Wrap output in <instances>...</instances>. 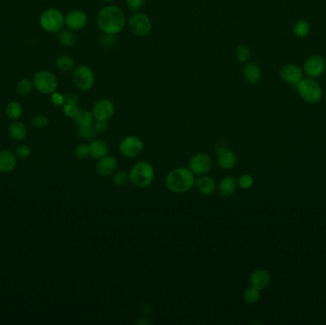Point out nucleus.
<instances>
[{
	"label": "nucleus",
	"mask_w": 326,
	"mask_h": 325,
	"mask_svg": "<svg viewBox=\"0 0 326 325\" xmlns=\"http://www.w3.org/2000/svg\"><path fill=\"white\" fill-rule=\"evenodd\" d=\"M325 69V61L319 56H314L308 59L304 65L306 74L311 77L319 76Z\"/></svg>",
	"instance_id": "15"
},
{
	"label": "nucleus",
	"mask_w": 326,
	"mask_h": 325,
	"mask_svg": "<svg viewBox=\"0 0 326 325\" xmlns=\"http://www.w3.org/2000/svg\"><path fill=\"white\" fill-rule=\"evenodd\" d=\"M154 177V167L146 161H140L134 164L129 173V180L139 188L149 187L153 183Z\"/></svg>",
	"instance_id": "3"
},
{
	"label": "nucleus",
	"mask_w": 326,
	"mask_h": 325,
	"mask_svg": "<svg viewBox=\"0 0 326 325\" xmlns=\"http://www.w3.org/2000/svg\"><path fill=\"white\" fill-rule=\"evenodd\" d=\"M129 27L135 36L144 37L151 32L152 23L145 14L135 13L129 18Z\"/></svg>",
	"instance_id": "9"
},
{
	"label": "nucleus",
	"mask_w": 326,
	"mask_h": 325,
	"mask_svg": "<svg viewBox=\"0 0 326 325\" xmlns=\"http://www.w3.org/2000/svg\"><path fill=\"white\" fill-rule=\"evenodd\" d=\"M40 25L48 33H57L63 28L65 16L58 9H48L40 16Z\"/></svg>",
	"instance_id": "4"
},
{
	"label": "nucleus",
	"mask_w": 326,
	"mask_h": 325,
	"mask_svg": "<svg viewBox=\"0 0 326 325\" xmlns=\"http://www.w3.org/2000/svg\"><path fill=\"white\" fill-rule=\"evenodd\" d=\"M250 50L248 47L246 46H238L237 48V51H236V56H237V59L239 62H247L248 59H250Z\"/></svg>",
	"instance_id": "30"
},
{
	"label": "nucleus",
	"mask_w": 326,
	"mask_h": 325,
	"mask_svg": "<svg viewBox=\"0 0 326 325\" xmlns=\"http://www.w3.org/2000/svg\"><path fill=\"white\" fill-rule=\"evenodd\" d=\"M243 74H244L245 79L250 84H257L261 78L260 67L252 62H248L245 64Z\"/></svg>",
	"instance_id": "20"
},
{
	"label": "nucleus",
	"mask_w": 326,
	"mask_h": 325,
	"mask_svg": "<svg viewBox=\"0 0 326 325\" xmlns=\"http://www.w3.org/2000/svg\"><path fill=\"white\" fill-rule=\"evenodd\" d=\"M145 0H126L127 6L133 12H138L142 9Z\"/></svg>",
	"instance_id": "39"
},
{
	"label": "nucleus",
	"mask_w": 326,
	"mask_h": 325,
	"mask_svg": "<svg viewBox=\"0 0 326 325\" xmlns=\"http://www.w3.org/2000/svg\"><path fill=\"white\" fill-rule=\"evenodd\" d=\"M94 128L97 133H105L108 129V122L107 120H96L94 123Z\"/></svg>",
	"instance_id": "40"
},
{
	"label": "nucleus",
	"mask_w": 326,
	"mask_h": 325,
	"mask_svg": "<svg viewBox=\"0 0 326 325\" xmlns=\"http://www.w3.org/2000/svg\"><path fill=\"white\" fill-rule=\"evenodd\" d=\"M126 17L118 6H106L97 15V25L104 34L118 35L125 26Z\"/></svg>",
	"instance_id": "1"
},
{
	"label": "nucleus",
	"mask_w": 326,
	"mask_h": 325,
	"mask_svg": "<svg viewBox=\"0 0 326 325\" xmlns=\"http://www.w3.org/2000/svg\"><path fill=\"white\" fill-rule=\"evenodd\" d=\"M52 102L53 105L56 106H62L65 103V100H64V95H61L58 92H55L53 94H52Z\"/></svg>",
	"instance_id": "41"
},
{
	"label": "nucleus",
	"mask_w": 326,
	"mask_h": 325,
	"mask_svg": "<svg viewBox=\"0 0 326 325\" xmlns=\"http://www.w3.org/2000/svg\"><path fill=\"white\" fill-rule=\"evenodd\" d=\"M129 181V175H127L124 171H119L114 176V183L118 186H123Z\"/></svg>",
	"instance_id": "36"
},
{
	"label": "nucleus",
	"mask_w": 326,
	"mask_h": 325,
	"mask_svg": "<svg viewBox=\"0 0 326 325\" xmlns=\"http://www.w3.org/2000/svg\"><path fill=\"white\" fill-rule=\"evenodd\" d=\"M9 133L15 141H23L27 137V129L22 122L15 121L9 127Z\"/></svg>",
	"instance_id": "23"
},
{
	"label": "nucleus",
	"mask_w": 326,
	"mask_h": 325,
	"mask_svg": "<svg viewBox=\"0 0 326 325\" xmlns=\"http://www.w3.org/2000/svg\"><path fill=\"white\" fill-rule=\"evenodd\" d=\"M89 147L90 155L96 159L103 157L108 153V145L102 141H92Z\"/></svg>",
	"instance_id": "22"
},
{
	"label": "nucleus",
	"mask_w": 326,
	"mask_h": 325,
	"mask_svg": "<svg viewBox=\"0 0 326 325\" xmlns=\"http://www.w3.org/2000/svg\"><path fill=\"white\" fill-rule=\"evenodd\" d=\"M116 35H109V34H105V37L102 39V42L104 44L107 45V46H112V45L116 43V38H115Z\"/></svg>",
	"instance_id": "43"
},
{
	"label": "nucleus",
	"mask_w": 326,
	"mask_h": 325,
	"mask_svg": "<svg viewBox=\"0 0 326 325\" xmlns=\"http://www.w3.org/2000/svg\"><path fill=\"white\" fill-rule=\"evenodd\" d=\"M196 186L199 192L201 193L204 196H210L215 191V179L213 177H208V176H202L200 178L196 180Z\"/></svg>",
	"instance_id": "18"
},
{
	"label": "nucleus",
	"mask_w": 326,
	"mask_h": 325,
	"mask_svg": "<svg viewBox=\"0 0 326 325\" xmlns=\"http://www.w3.org/2000/svg\"><path fill=\"white\" fill-rule=\"evenodd\" d=\"M212 168V159L209 155L204 153H199L194 155L189 161V169L193 172L194 175L203 176L209 173Z\"/></svg>",
	"instance_id": "11"
},
{
	"label": "nucleus",
	"mask_w": 326,
	"mask_h": 325,
	"mask_svg": "<svg viewBox=\"0 0 326 325\" xmlns=\"http://www.w3.org/2000/svg\"><path fill=\"white\" fill-rule=\"evenodd\" d=\"M87 22V15L82 10H73L65 15V25L72 31L83 29Z\"/></svg>",
	"instance_id": "13"
},
{
	"label": "nucleus",
	"mask_w": 326,
	"mask_h": 325,
	"mask_svg": "<svg viewBox=\"0 0 326 325\" xmlns=\"http://www.w3.org/2000/svg\"><path fill=\"white\" fill-rule=\"evenodd\" d=\"M118 168V160L112 155H105L99 158L96 166L97 173L101 177H108Z\"/></svg>",
	"instance_id": "14"
},
{
	"label": "nucleus",
	"mask_w": 326,
	"mask_h": 325,
	"mask_svg": "<svg viewBox=\"0 0 326 325\" xmlns=\"http://www.w3.org/2000/svg\"><path fill=\"white\" fill-rule=\"evenodd\" d=\"M244 301L247 303H256L260 300V290L255 288V287H249L246 289L243 294Z\"/></svg>",
	"instance_id": "29"
},
{
	"label": "nucleus",
	"mask_w": 326,
	"mask_h": 325,
	"mask_svg": "<svg viewBox=\"0 0 326 325\" xmlns=\"http://www.w3.org/2000/svg\"><path fill=\"white\" fill-rule=\"evenodd\" d=\"M64 100H65V103L64 104L77 105V103H78V97L74 95V94H71V93H68L66 95H64Z\"/></svg>",
	"instance_id": "42"
},
{
	"label": "nucleus",
	"mask_w": 326,
	"mask_h": 325,
	"mask_svg": "<svg viewBox=\"0 0 326 325\" xmlns=\"http://www.w3.org/2000/svg\"><path fill=\"white\" fill-rule=\"evenodd\" d=\"M79 111H80V109L78 108L77 105H73V104H64L63 105V113L68 118H75Z\"/></svg>",
	"instance_id": "33"
},
{
	"label": "nucleus",
	"mask_w": 326,
	"mask_h": 325,
	"mask_svg": "<svg viewBox=\"0 0 326 325\" xmlns=\"http://www.w3.org/2000/svg\"><path fill=\"white\" fill-rule=\"evenodd\" d=\"M215 155H218V164L222 169L229 170L236 165L237 155L234 152L230 151L225 143L219 142L215 144Z\"/></svg>",
	"instance_id": "10"
},
{
	"label": "nucleus",
	"mask_w": 326,
	"mask_h": 325,
	"mask_svg": "<svg viewBox=\"0 0 326 325\" xmlns=\"http://www.w3.org/2000/svg\"><path fill=\"white\" fill-rule=\"evenodd\" d=\"M250 282L251 285L255 288L264 289L267 287V285L270 282V276L264 270H258L256 272H254L250 278Z\"/></svg>",
	"instance_id": "21"
},
{
	"label": "nucleus",
	"mask_w": 326,
	"mask_h": 325,
	"mask_svg": "<svg viewBox=\"0 0 326 325\" xmlns=\"http://www.w3.org/2000/svg\"><path fill=\"white\" fill-rule=\"evenodd\" d=\"M73 82L76 88L82 91H88L95 84V74L88 66L76 67L73 72Z\"/></svg>",
	"instance_id": "7"
},
{
	"label": "nucleus",
	"mask_w": 326,
	"mask_h": 325,
	"mask_svg": "<svg viewBox=\"0 0 326 325\" xmlns=\"http://www.w3.org/2000/svg\"><path fill=\"white\" fill-rule=\"evenodd\" d=\"M60 44L65 47H73L75 44L76 37L72 30H62L59 34Z\"/></svg>",
	"instance_id": "26"
},
{
	"label": "nucleus",
	"mask_w": 326,
	"mask_h": 325,
	"mask_svg": "<svg viewBox=\"0 0 326 325\" xmlns=\"http://www.w3.org/2000/svg\"><path fill=\"white\" fill-rule=\"evenodd\" d=\"M94 118H95L91 112L80 110L74 119L77 127H88L94 124Z\"/></svg>",
	"instance_id": "24"
},
{
	"label": "nucleus",
	"mask_w": 326,
	"mask_h": 325,
	"mask_svg": "<svg viewBox=\"0 0 326 325\" xmlns=\"http://www.w3.org/2000/svg\"><path fill=\"white\" fill-rule=\"evenodd\" d=\"M31 155V149L28 145H20L18 146L16 149V155L19 157V158H22V159H26L29 157V155Z\"/></svg>",
	"instance_id": "38"
},
{
	"label": "nucleus",
	"mask_w": 326,
	"mask_h": 325,
	"mask_svg": "<svg viewBox=\"0 0 326 325\" xmlns=\"http://www.w3.org/2000/svg\"><path fill=\"white\" fill-rule=\"evenodd\" d=\"M77 133L83 139H93L96 136V130L94 128V124L88 127H77Z\"/></svg>",
	"instance_id": "32"
},
{
	"label": "nucleus",
	"mask_w": 326,
	"mask_h": 325,
	"mask_svg": "<svg viewBox=\"0 0 326 325\" xmlns=\"http://www.w3.org/2000/svg\"><path fill=\"white\" fill-rule=\"evenodd\" d=\"M105 1H107V2H112V1H115V0H105Z\"/></svg>",
	"instance_id": "45"
},
{
	"label": "nucleus",
	"mask_w": 326,
	"mask_h": 325,
	"mask_svg": "<svg viewBox=\"0 0 326 325\" xmlns=\"http://www.w3.org/2000/svg\"><path fill=\"white\" fill-rule=\"evenodd\" d=\"M56 66L61 72H70L74 68V59L68 56H60L56 61Z\"/></svg>",
	"instance_id": "27"
},
{
	"label": "nucleus",
	"mask_w": 326,
	"mask_h": 325,
	"mask_svg": "<svg viewBox=\"0 0 326 325\" xmlns=\"http://www.w3.org/2000/svg\"><path fill=\"white\" fill-rule=\"evenodd\" d=\"M253 184H254V179L250 175H242L237 179V185L241 189H244V190L249 189L252 187Z\"/></svg>",
	"instance_id": "34"
},
{
	"label": "nucleus",
	"mask_w": 326,
	"mask_h": 325,
	"mask_svg": "<svg viewBox=\"0 0 326 325\" xmlns=\"http://www.w3.org/2000/svg\"><path fill=\"white\" fill-rule=\"evenodd\" d=\"M309 33V25L308 23L305 21H300L296 24L295 26V34L297 37H306Z\"/></svg>",
	"instance_id": "35"
},
{
	"label": "nucleus",
	"mask_w": 326,
	"mask_h": 325,
	"mask_svg": "<svg viewBox=\"0 0 326 325\" xmlns=\"http://www.w3.org/2000/svg\"><path fill=\"white\" fill-rule=\"evenodd\" d=\"M115 113V106L110 99L102 98L94 105L92 114L96 120H108Z\"/></svg>",
	"instance_id": "12"
},
{
	"label": "nucleus",
	"mask_w": 326,
	"mask_h": 325,
	"mask_svg": "<svg viewBox=\"0 0 326 325\" xmlns=\"http://www.w3.org/2000/svg\"><path fill=\"white\" fill-rule=\"evenodd\" d=\"M32 124L37 129H43L49 124V118L44 115H37L32 118Z\"/></svg>",
	"instance_id": "31"
},
{
	"label": "nucleus",
	"mask_w": 326,
	"mask_h": 325,
	"mask_svg": "<svg viewBox=\"0 0 326 325\" xmlns=\"http://www.w3.org/2000/svg\"><path fill=\"white\" fill-rule=\"evenodd\" d=\"M75 155L79 159H84L90 155L89 145L86 144H80L75 148Z\"/></svg>",
	"instance_id": "37"
},
{
	"label": "nucleus",
	"mask_w": 326,
	"mask_h": 325,
	"mask_svg": "<svg viewBox=\"0 0 326 325\" xmlns=\"http://www.w3.org/2000/svg\"><path fill=\"white\" fill-rule=\"evenodd\" d=\"M143 147V142L135 136L125 137L119 143V151L121 155L128 158H133L141 155Z\"/></svg>",
	"instance_id": "8"
},
{
	"label": "nucleus",
	"mask_w": 326,
	"mask_h": 325,
	"mask_svg": "<svg viewBox=\"0 0 326 325\" xmlns=\"http://www.w3.org/2000/svg\"><path fill=\"white\" fill-rule=\"evenodd\" d=\"M150 322H149L148 320H140V321H138V324H149Z\"/></svg>",
	"instance_id": "44"
},
{
	"label": "nucleus",
	"mask_w": 326,
	"mask_h": 325,
	"mask_svg": "<svg viewBox=\"0 0 326 325\" xmlns=\"http://www.w3.org/2000/svg\"><path fill=\"white\" fill-rule=\"evenodd\" d=\"M22 106L18 102L11 101L6 106V115L11 119H17L20 118L22 115Z\"/></svg>",
	"instance_id": "28"
},
{
	"label": "nucleus",
	"mask_w": 326,
	"mask_h": 325,
	"mask_svg": "<svg viewBox=\"0 0 326 325\" xmlns=\"http://www.w3.org/2000/svg\"><path fill=\"white\" fill-rule=\"evenodd\" d=\"M16 166V157L15 154L10 151L0 152V172L7 174L15 170Z\"/></svg>",
	"instance_id": "17"
},
{
	"label": "nucleus",
	"mask_w": 326,
	"mask_h": 325,
	"mask_svg": "<svg viewBox=\"0 0 326 325\" xmlns=\"http://www.w3.org/2000/svg\"><path fill=\"white\" fill-rule=\"evenodd\" d=\"M237 186V181L234 177H223L219 183V192L223 198H228L235 193Z\"/></svg>",
	"instance_id": "19"
},
{
	"label": "nucleus",
	"mask_w": 326,
	"mask_h": 325,
	"mask_svg": "<svg viewBox=\"0 0 326 325\" xmlns=\"http://www.w3.org/2000/svg\"><path fill=\"white\" fill-rule=\"evenodd\" d=\"M297 89L302 97L309 103L318 102L322 96V91L319 84L310 78H303L297 84Z\"/></svg>",
	"instance_id": "6"
},
{
	"label": "nucleus",
	"mask_w": 326,
	"mask_h": 325,
	"mask_svg": "<svg viewBox=\"0 0 326 325\" xmlns=\"http://www.w3.org/2000/svg\"><path fill=\"white\" fill-rule=\"evenodd\" d=\"M165 183L171 192L182 194L193 188L196 179L192 171L184 167H179L168 173Z\"/></svg>",
	"instance_id": "2"
},
{
	"label": "nucleus",
	"mask_w": 326,
	"mask_h": 325,
	"mask_svg": "<svg viewBox=\"0 0 326 325\" xmlns=\"http://www.w3.org/2000/svg\"><path fill=\"white\" fill-rule=\"evenodd\" d=\"M282 77L286 82L293 85H297L303 79V72L296 65H286L281 71Z\"/></svg>",
	"instance_id": "16"
},
{
	"label": "nucleus",
	"mask_w": 326,
	"mask_h": 325,
	"mask_svg": "<svg viewBox=\"0 0 326 325\" xmlns=\"http://www.w3.org/2000/svg\"><path fill=\"white\" fill-rule=\"evenodd\" d=\"M34 86L43 95H52L57 92L59 80L55 74L49 71H39L34 76Z\"/></svg>",
	"instance_id": "5"
},
{
	"label": "nucleus",
	"mask_w": 326,
	"mask_h": 325,
	"mask_svg": "<svg viewBox=\"0 0 326 325\" xmlns=\"http://www.w3.org/2000/svg\"><path fill=\"white\" fill-rule=\"evenodd\" d=\"M33 87H34V83L31 82L30 79L23 78L17 82L15 90H16V93L18 96L26 97L32 93Z\"/></svg>",
	"instance_id": "25"
}]
</instances>
